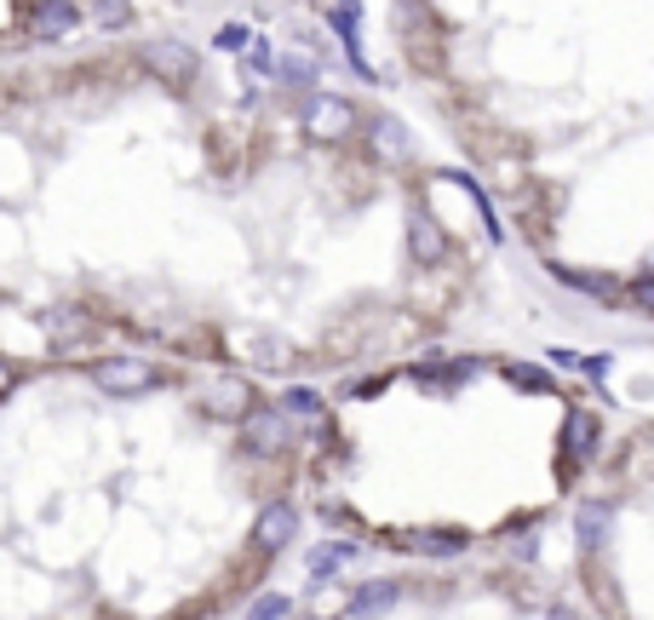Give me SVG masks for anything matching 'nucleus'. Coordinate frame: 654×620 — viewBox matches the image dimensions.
I'll return each mask as SVG.
<instances>
[{
    "instance_id": "nucleus-3",
    "label": "nucleus",
    "mask_w": 654,
    "mask_h": 620,
    "mask_svg": "<svg viewBox=\"0 0 654 620\" xmlns=\"http://www.w3.org/2000/svg\"><path fill=\"white\" fill-rule=\"evenodd\" d=\"M75 24H80V7H75V0H40L29 35H35V41H64V35H75Z\"/></svg>"
},
{
    "instance_id": "nucleus-17",
    "label": "nucleus",
    "mask_w": 654,
    "mask_h": 620,
    "mask_svg": "<svg viewBox=\"0 0 654 620\" xmlns=\"http://www.w3.org/2000/svg\"><path fill=\"white\" fill-rule=\"evenodd\" d=\"M248 41H253V29H248V24H224V29H218V47H224V52H241Z\"/></svg>"
},
{
    "instance_id": "nucleus-12",
    "label": "nucleus",
    "mask_w": 654,
    "mask_h": 620,
    "mask_svg": "<svg viewBox=\"0 0 654 620\" xmlns=\"http://www.w3.org/2000/svg\"><path fill=\"white\" fill-rule=\"evenodd\" d=\"M281 403H288L281 414H304V419H316V414H322V396H316L311 385H293L288 396H281Z\"/></svg>"
},
{
    "instance_id": "nucleus-23",
    "label": "nucleus",
    "mask_w": 654,
    "mask_h": 620,
    "mask_svg": "<svg viewBox=\"0 0 654 620\" xmlns=\"http://www.w3.org/2000/svg\"><path fill=\"white\" fill-rule=\"evenodd\" d=\"M7 385H12V368H7V363H0V391H7Z\"/></svg>"
},
{
    "instance_id": "nucleus-6",
    "label": "nucleus",
    "mask_w": 654,
    "mask_h": 620,
    "mask_svg": "<svg viewBox=\"0 0 654 620\" xmlns=\"http://www.w3.org/2000/svg\"><path fill=\"white\" fill-rule=\"evenodd\" d=\"M351 122H356V104H351V98H327V92L311 98V127H316V132H344Z\"/></svg>"
},
{
    "instance_id": "nucleus-11",
    "label": "nucleus",
    "mask_w": 654,
    "mask_h": 620,
    "mask_svg": "<svg viewBox=\"0 0 654 620\" xmlns=\"http://www.w3.org/2000/svg\"><path fill=\"white\" fill-rule=\"evenodd\" d=\"M92 17L104 29H127L133 24V7H127V0H92Z\"/></svg>"
},
{
    "instance_id": "nucleus-18",
    "label": "nucleus",
    "mask_w": 654,
    "mask_h": 620,
    "mask_svg": "<svg viewBox=\"0 0 654 620\" xmlns=\"http://www.w3.org/2000/svg\"><path fill=\"white\" fill-rule=\"evenodd\" d=\"M603 517H608L603 506H586V511H580V534H586V546H598V534H603Z\"/></svg>"
},
{
    "instance_id": "nucleus-1",
    "label": "nucleus",
    "mask_w": 654,
    "mask_h": 620,
    "mask_svg": "<svg viewBox=\"0 0 654 620\" xmlns=\"http://www.w3.org/2000/svg\"><path fill=\"white\" fill-rule=\"evenodd\" d=\"M241 443H248L253 454H281L293 443V426H288V414H276V408H259L241 419Z\"/></svg>"
},
{
    "instance_id": "nucleus-13",
    "label": "nucleus",
    "mask_w": 654,
    "mask_h": 620,
    "mask_svg": "<svg viewBox=\"0 0 654 620\" xmlns=\"http://www.w3.org/2000/svg\"><path fill=\"white\" fill-rule=\"evenodd\" d=\"M288 597H281V592H271V597H259V604L248 609V620H288Z\"/></svg>"
},
{
    "instance_id": "nucleus-5",
    "label": "nucleus",
    "mask_w": 654,
    "mask_h": 620,
    "mask_svg": "<svg viewBox=\"0 0 654 620\" xmlns=\"http://www.w3.org/2000/svg\"><path fill=\"white\" fill-rule=\"evenodd\" d=\"M144 64H150L155 75H167V81H190V75H196V52L178 47V41H155V47L144 52Z\"/></svg>"
},
{
    "instance_id": "nucleus-9",
    "label": "nucleus",
    "mask_w": 654,
    "mask_h": 620,
    "mask_svg": "<svg viewBox=\"0 0 654 620\" xmlns=\"http://www.w3.org/2000/svg\"><path fill=\"white\" fill-rule=\"evenodd\" d=\"M391 604H397V586H391V580H374V586L356 592L351 609H356V615H379V609H391Z\"/></svg>"
},
{
    "instance_id": "nucleus-22",
    "label": "nucleus",
    "mask_w": 654,
    "mask_h": 620,
    "mask_svg": "<svg viewBox=\"0 0 654 620\" xmlns=\"http://www.w3.org/2000/svg\"><path fill=\"white\" fill-rule=\"evenodd\" d=\"M551 620H580L575 609H551Z\"/></svg>"
},
{
    "instance_id": "nucleus-7",
    "label": "nucleus",
    "mask_w": 654,
    "mask_h": 620,
    "mask_svg": "<svg viewBox=\"0 0 654 620\" xmlns=\"http://www.w3.org/2000/svg\"><path fill=\"white\" fill-rule=\"evenodd\" d=\"M276 75H281V87H293V92H311L316 87V58H304V52H288L276 64Z\"/></svg>"
},
{
    "instance_id": "nucleus-16",
    "label": "nucleus",
    "mask_w": 654,
    "mask_h": 620,
    "mask_svg": "<svg viewBox=\"0 0 654 620\" xmlns=\"http://www.w3.org/2000/svg\"><path fill=\"white\" fill-rule=\"evenodd\" d=\"M374 144H385L391 155H402V150H407V132H402L397 122H379V127H374Z\"/></svg>"
},
{
    "instance_id": "nucleus-21",
    "label": "nucleus",
    "mask_w": 654,
    "mask_h": 620,
    "mask_svg": "<svg viewBox=\"0 0 654 620\" xmlns=\"http://www.w3.org/2000/svg\"><path fill=\"white\" fill-rule=\"evenodd\" d=\"M511 379H517L523 391H545V374L540 368H511Z\"/></svg>"
},
{
    "instance_id": "nucleus-4",
    "label": "nucleus",
    "mask_w": 654,
    "mask_h": 620,
    "mask_svg": "<svg viewBox=\"0 0 654 620\" xmlns=\"http://www.w3.org/2000/svg\"><path fill=\"white\" fill-rule=\"evenodd\" d=\"M299 534V511L288 506V499H281V506H271L259 517V529H253V540H259V552H281L288 546V540Z\"/></svg>"
},
{
    "instance_id": "nucleus-8",
    "label": "nucleus",
    "mask_w": 654,
    "mask_h": 620,
    "mask_svg": "<svg viewBox=\"0 0 654 620\" xmlns=\"http://www.w3.org/2000/svg\"><path fill=\"white\" fill-rule=\"evenodd\" d=\"M207 396H213V408H218V414H241V408L253 403V391L241 385V379H213Z\"/></svg>"
},
{
    "instance_id": "nucleus-2",
    "label": "nucleus",
    "mask_w": 654,
    "mask_h": 620,
    "mask_svg": "<svg viewBox=\"0 0 654 620\" xmlns=\"http://www.w3.org/2000/svg\"><path fill=\"white\" fill-rule=\"evenodd\" d=\"M98 385H104L110 396H133V391H150L155 385V368L144 363V356H115V363L98 368Z\"/></svg>"
},
{
    "instance_id": "nucleus-10",
    "label": "nucleus",
    "mask_w": 654,
    "mask_h": 620,
    "mask_svg": "<svg viewBox=\"0 0 654 620\" xmlns=\"http://www.w3.org/2000/svg\"><path fill=\"white\" fill-rule=\"evenodd\" d=\"M568 443H575V454H591V448H598V419H591V414H568Z\"/></svg>"
},
{
    "instance_id": "nucleus-19",
    "label": "nucleus",
    "mask_w": 654,
    "mask_h": 620,
    "mask_svg": "<svg viewBox=\"0 0 654 620\" xmlns=\"http://www.w3.org/2000/svg\"><path fill=\"white\" fill-rule=\"evenodd\" d=\"M344 557H351V546H327V552H316V557H311V569H316V574H327V569H339Z\"/></svg>"
},
{
    "instance_id": "nucleus-15",
    "label": "nucleus",
    "mask_w": 654,
    "mask_h": 620,
    "mask_svg": "<svg viewBox=\"0 0 654 620\" xmlns=\"http://www.w3.org/2000/svg\"><path fill=\"white\" fill-rule=\"evenodd\" d=\"M419 552H431V557H454V552H465V540H460V534H425V540H419Z\"/></svg>"
},
{
    "instance_id": "nucleus-14",
    "label": "nucleus",
    "mask_w": 654,
    "mask_h": 620,
    "mask_svg": "<svg viewBox=\"0 0 654 620\" xmlns=\"http://www.w3.org/2000/svg\"><path fill=\"white\" fill-rule=\"evenodd\" d=\"M52 333H58V345H70V339H80V333H87V316H75V311L52 316Z\"/></svg>"
},
{
    "instance_id": "nucleus-20",
    "label": "nucleus",
    "mask_w": 654,
    "mask_h": 620,
    "mask_svg": "<svg viewBox=\"0 0 654 620\" xmlns=\"http://www.w3.org/2000/svg\"><path fill=\"white\" fill-rule=\"evenodd\" d=\"M414 248H419V253H442V236H437L431 225H414Z\"/></svg>"
}]
</instances>
